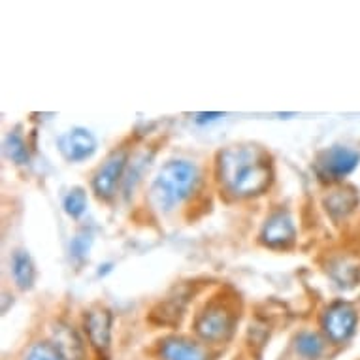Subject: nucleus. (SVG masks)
I'll return each instance as SVG.
<instances>
[{
  "label": "nucleus",
  "mask_w": 360,
  "mask_h": 360,
  "mask_svg": "<svg viewBox=\"0 0 360 360\" xmlns=\"http://www.w3.org/2000/svg\"><path fill=\"white\" fill-rule=\"evenodd\" d=\"M221 179L238 196L259 195L270 185L272 170L264 151L255 146H234L219 157Z\"/></svg>",
  "instance_id": "1"
},
{
  "label": "nucleus",
  "mask_w": 360,
  "mask_h": 360,
  "mask_svg": "<svg viewBox=\"0 0 360 360\" xmlns=\"http://www.w3.org/2000/svg\"><path fill=\"white\" fill-rule=\"evenodd\" d=\"M200 179L198 168L189 160H170L160 168L151 196L160 210H172L187 200Z\"/></svg>",
  "instance_id": "2"
},
{
  "label": "nucleus",
  "mask_w": 360,
  "mask_h": 360,
  "mask_svg": "<svg viewBox=\"0 0 360 360\" xmlns=\"http://www.w3.org/2000/svg\"><path fill=\"white\" fill-rule=\"evenodd\" d=\"M234 317L226 307L213 304L207 306L196 319V334L206 342H224L231 336Z\"/></svg>",
  "instance_id": "3"
},
{
  "label": "nucleus",
  "mask_w": 360,
  "mask_h": 360,
  "mask_svg": "<svg viewBox=\"0 0 360 360\" xmlns=\"http://www.w3.org/2000/svg\"><path fill=\"white\" fill-rule=\"evenodd\" d=\"M359 151L336 146V148L323 151L315 166H317V172H319L321 177H325V179H342V177L349 176L359 166Z\"/></svg>",
  "instance_id": "4"
},
{
  "label": "nucleus",
  "mask_w": 360,
  "mask_h": 360,
  "mask_svg": "<svg viewBox=\"0 0 360 360\" xmlns=\"http://www.w3.org/2000/svg\"><path fill=\"white\" fill-rule=\"evenodd\" d=\"M356 323H359V315L354 311V307L345 302H338L328 307L325 319H323L325 332L334 343L347 342L356 330Z\"/></svg>",
  "instance_id": "5"
},
{
  "label": "nucleus",
  "mask_w": 360,
  "mask_h": 360,
  "mask_svg": "<svg viewBox=\"0 0 360 360\" xmlns=\"http://www.w3.org/2000/svg\"><path fill=\"white\" fill-rule=\"evenodd\" d=\"M124 165H127V155L113 153L110 159L101 166L93 179V189L101 198H112L117 187L119 179L123 176Z\"/></svg>",
  "instance_id": "6"
},
{
  "label": "nucleus",
  "mask_w": 360,
  "mask_h": 360,
  "mask_svg": "<svg viewBox=\"0 0 360 360\" xmlns=\"http://www.w3.org/2000/svg\"><path fill=\"white\" fill-rule=\"evenodd\" d=\"M260 238L270 248H287L295 240V224L287 213H274L272 217L266 221Z\"/></svg>",
  "instance_id": "7"
},
{
  "label": "nucleus",
  "mask_w": 360,
  "mask_h": 360,
  "mask_svg": "<svg viewBox=\"0 0 360 360\" xmlns=\"http://www.w3.org/2000/svg\"><path fill=\"white\" fill-rule=\"evenodd\" d=\"M59 146L68 160H83L95 153L96 142L89 130L74 129L60 138Z\"/></svg>",
  "instance_id": "8"
},
{
  "label": "nucleus",
  "mask_w": 360,
  "mask_h": 360,
  "mask_svg": "<svg viewBox=\"0 0 360 360\" xmlns=\"http://www.w3.org/2000/svg\"><path fill=\"white\" fill-rule=\"evenodd\" d=\"M110 326H112V317L110 311L96 307L85 313V328H87L89 340L98 351H106L110 347Z\"/></svg>",
  "instance_id": "9"
},
{
  "label": "nucleus",
  "mask_w": 360,
  "mask_h": 360,
  "mask_svg": "<svg viewBox=\"0 0 360 360\" xmlns=\"http://www.w3.org/2000/svg\"><path fill=\"white\" fill-rule=\"evenodd\" d=\"M160 354L165 360H210L200 345L181 340V338L165 340L160 345Z\"/></svg>",
  "instance_id": "10"
},
{
  "label": "nucleus",
  "mask_w": 360,
  "mask_h": 360,
  "mask_svg": "<svg viewBox=\"0 0 360 360\" xmlns=\"http://www.w3.org/2000/svg\"><path fill=\"white\" fill-rule=\"evenodd\" d=\"M55 347L59 349L65 360H82L83 359V343L76 336V332L72 330L70 326L57 325L53 330Z\"/></svg>",
  "instance_id": "11"
},
{
  "label": "nucleus",
  "mask_w": 360,
  "mask_h": 360,
  "mask_svg": "<svg viewBox=\"0 0 360 360\" xmlns=\"http://www.w3.org/2000/svg\"><path fill=\"white\" fill-rule=\"evenodd\" d=\"M356 202H359V196L354 195L353 189H340L326 196L325 206L334 217H345L347 213L353 212Z\"/></svg>",
  "instance_id": "12"
},
{
  "label": "nucleus",
  "mask_w": 360,
  "mask_h": 360,
  "mask_svg": "<svg viewBox=\"0 0 360 360\" xmlns=\"http://www.w3.org/2000/svg\"><path fill=\"white\" fill-rule=\"evenodd\" d=\"M12 272L19 289L25 290L32 287V283H34V264H32V260L25 251H18L13 255Z\"/></svg>",
  "instance_id": "13"
},
{
  "label": "nucleus",
  "mask_w": 360,
  "mask_h": 360,
  "mask_svg": "<svg viewBox=\"0 0 360 360\" xmlns=\"http://www.w3.org/2000/svg\"><path fill=\"white\" fill-rule=\"evenodd\" d=\"M295 347L296 353L300 354L302 359L315 360L319 359L321 353H323L325 343H323V340L315 332H302V334L296 336Z\"/></svg>",
  "instance_id": "14"
},
{
  "label": "nucleus",
  "mask_w": 360,
  "mask_h": 360,
  "mask_svg": "<svg viewBox=\"0 0 360 360\" xmlns=\"http://www.w3.org/2000/svg\"><path fill=\"white\" fill-rule=\"evenodd\" d=\"M4 151H6L8 159H12L18 165H25L29 160V151L25 148V142L21 140L19 134H10L4 142Z\"/></svg>",
  "instance_id": "15"
},
{
  "label": "nucleus",
  "mask_w": 360,
  "mask_h": 360,
  "mask_svg": "<svg viewBox=\"0 0 360 360\" xmlns=\"http://www.w3.org/2000/svg\"><path fill=\"white\" fill-rule=\"evenodd\" d=\"M85 206H87V196L83 193V189L76 187L72 189L65 198V210L68 215L72 217H79L83 212H85Z\"/></svg>",
  "instance_id": "16"
},
{
  "label": "nucleus",
  "mask_w": 360,
  "mask_h": 360,
  "mask_svg": "<svg viewBox=\"0 0 360 360\" xmlns=\"http://www.w3.org/2000/svg\"><path fill=\"white\" fill-rule=\"evenodd\" d=\"M27 360H65L53 343H34L27 353Z\"/></svg>",
  "instance_id": "17"
},
{
  "label": "nucleus",
  "mask_w": 360,
  "mask_h": 360,
  "mask_svg": "<svg viewBox=\"0 0 360 360\" xmlns=\"http://www.w3.org/2000/svg\"><path fill=\"white\" fill-rule=\"evenodd\" d=\"M85 234H77L76 238H74V242H72V255L74 257H83V255L87 253V249H89V242L91 240H85Z\"/></svg>",
  "instance_id": "18"
}]
</instances>
